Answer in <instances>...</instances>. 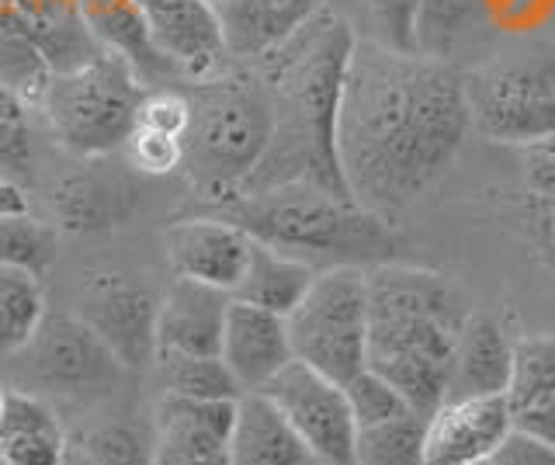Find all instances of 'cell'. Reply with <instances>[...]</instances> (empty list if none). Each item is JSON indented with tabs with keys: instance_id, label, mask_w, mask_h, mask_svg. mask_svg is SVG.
Here are the masks:
<instances>
[{
	"instance_id": "6da1fadb",
	"label": "cell",
	"mask_w": 555,
	"mask_h": 465,
	"mask_svg": "<svg viewBox=\"0 0 555 465\" xmlns=\"http://www.w3.org/2000/svg\"><path fill=\"white\" fill-rule=\"evenodd\" d=\"M473 129L465 74L444 56L358 39L344 74L337 164L361 209L396 219L438 184Z\"/></svg>"
},
{
	"instance_id": "7a4b0ae2",
	"label": "cell",
	"mask_w": 555,
	"mask_h": 465,
	"mask_svg": "<svg viewBox=\"0 0 555 465\" xmlns=\"http://www.w3.org/2000/svg\"><path fill=\"white\" fill-rule=\"evenodd\" d=\"M354 42L351 22L323 4L288 39L250 63L268 83L274 132L264 160L240 195L295 181L347 195L337 164V115Z\"/></svg>"
},
{
	"instance_id": "3957f363",
	"label": "cell",
	"mask_w": 555,
	"mask_h": 465,
	"mask_svg": "<svg viewBox=\"0 0 555 465\" xmlns=\"http://www.w3.org/2000/svg\"><path fill=\"white\" fill-rule=\"evenodd\" d=\"M369 288V369L430 417L444 403L451 361L465 331L468 299L444 274L382 261L364 268Z\"/></svg>"
},
{
	"instance_id": "277c9868",
	"label": "cell",
	"mask_w": 555,
	"mask_h": 465,
	"mask_svg": "<svg viewBox=\"0 0 555 465\" xmlns=\"http://www.w3.org/2000/svg\"><path fill=\"white\" fill-rule=\"evenodd\" d=\"M216 212L247 230L260 244L299 257L317 271L337 264L372 268L396 261L399 247L389 219L309 181L236 195L216 205Z\"/></svg>"
},
{
	"instance_id": "5b68a950",
	"label": "cell",
	"mask_w": 555,
	"mask_h": 465,
	"mask_svg": "<svg viewBox=\"0 0 555 465\" xmlns=\"http://www.w3.org/2000/svg\"><path fill=\"white\" fill-rule=\"evenodd\" d=\"M191 126L184 135V175L202 202H230L264 160L274 132L268 83L250 63L191 80Z\"/></svg>"
},
{
	"instance_id": "8992f818",
	"label": "cell",
	"mask_w": 555,
	"mask_h": 465,
	"mask_svg": "<svg viewBox=\"0 0 555 465\" xmlns=\"http://www.w3.org/2000/svg\"><path fill=\"white\" fill-rule=\"evenodd\" d=\"M146 91L150 88L132 70V63L98 49L74 70H56L49 77L39 108L63 150L83 160H98L129 140Z\"/></svg>"
},
{
	"instance_id": "52a82bcc",
	"label": "cell",
	"mask_w": 555,
	"mask_h": 465,
	"mask_svg": "<svg viewBox=\"0 0 555 465\" xmlns=\"http://www.w3.org/2000/svg\"><path fill=\"white\" fill-rule=\"evenodd\" d=\"M292 354L309 369L347 383L369 369V288L364 268L337 264L317 271L302 302L285 317Z\"/></svg>"
},
{
	"instance_id": "ba28073f",
	"label": "cell",
	"mask_w": 555,
	"mask_h": 465,
	"mask_svg": "<svg viewBox=\"0 0 555 465\" xmlns=\"http://www.w3.org/2000/svg\"><path fill=\"white\" fill-rule=\"evenodd\" d=\"M473 129L507 146L555 135V46L496 56L465 74Z\"/></svg>"
},
{
	"instance_id": "9c48e42d",
	"label": "cell",
	"mask_w": 555,
	"mask_h": 465,
	"mask_svg": "<svg viewBox=\"0 0 555 465\" xmlns=\"http://www.w3.org/2000/svg\"><path fill=\"white\" fill-rule=\"evenodd\" d=\"M74 313L108 344L126 369H150L156 358V313L160 296L132 271H87Z\"/></svg>"
},
{
	"instance_id": "30bf717a",
	"label": "cell",
	"mask_w": 555,
	"mask_h": 465,
	"mask_svg": "<svg viewBox=\"0 0 555 465\" xmlns=\"http://www.w3.org/2000/svg\"><path fill=\"white\" fill-rule=\"evenodd\" d=\"M268 400L285 413L295 435L317 455L320 465H354L358 424L347 392L330 375L309 369L306 361L292 358L264 389Z\"/></svg>"
},
{
	"instance_id": "8fae6325",
	"label": "cell",
	"mask_w": 555,
	"mask_h": 465,
	"mask_svg": "<svg viewBox=\"0 0 555 465\" xmlns=\"http://www.w3.org/2000/svg\"><path fill=\"white\" fill-rule=\"evenodd\" d=\"M25 351L39 386L66 396L104 392L126 369L77 313H49Z\"/></svg>"
},
{
	"instance_id": "7c38bea8",
	"label": "cell",
	"mask_w": 555,
	"mask_h": 465,
	"mask_svg": "<svg viewBox=\"0 0 555 465\" xmlns=\"http://www.w3.org/2000/svg\"><path fill=\"white\" fill-rule=\"evenodd\" d=\"M139 11L153 49L178 70V77L205 80L236 63L208 0H139Z\"/></svg>"
},
{
	"instance_id": "4fadbf2b",
	"label": "cell",
	"mask_w": 555,
	"mask_h": 465,
	"mask_svg": "<svg viewBox=\"0 0 555 465\" xmlns=\"http://www.w3.org/2000/svg\"><path fill=\"white\" fill-rule=\"evenodd\" d=\"M250 244L254 236L219 212L173 219L164 230V254L170 271L178 279L212 285L230 292V296L243 279V268H247Z\"/></svg>"
},
{
	"instance_id": "5bb4252c",
	"label": "cell",
	"mask_w": 555,
	"mask_h": 465,
	"mask_svg": "<svg viewBox=\"0 0 555 465\" xmlns=\"http://www.w3.org/2000/svg\"><path fill=\"white\" fill-rule=\"evenodd\" d=\"M240 400V396H236ZM236 400L164 396L156 406L150 465H230V430Z\"/></svg>"
},
{
	"instance_id": "9a60e30c",
	"label": "cell",
	"mask_w": 555,
	"mask_h": 465,
	"mask_svg": "<svg viewBox=\"0 0 555 465\" xmlns=\"http://www.w3.org/2000/svg\"><path fill=\"white\" fill-rule=\"evenodd\" d=\"M514 430L507 396H462L444 400L424 427L427 465H476Z\"/></svg>"
},
{
	"instance_id": "2e32d148",
	"label": "cell",
	"mask_w": 555,
	"mask_h": 465,
	"mask_svg": "<svg viewBox=\"0 0 555 465\" xmlns=\"http://www.w3.org/2000/svg\"><path fill=\"white\" fill-rule=\"evenodd\" d=\"M219 358L243 392L264 389L295 358L285 317L271 313V309H260L254 302L230 299Z\"/></svg>"
},
{
	"instance_id": "e0dca14e",
	"label": "cell",
	"mask_w": 555,
	"mask_h": 465,
	"mask_svg": "<svg viewBox=\"0 0 555 465\" xmlns=\"http://www.w3.org/2000/svg\"><path fill=\"white\" fill-rule=\"evenodd\" d=\"M230 299L233 296L222 288L173 279V285L160 296V313H156V351L216 358Z\"/></svg>"
},
{
	"instance_id": "ac0fdd59",
	"label": "cell",
	"mask_w": 555,
	"mask_h": 465,
	"mask_svg": "<svg viewBox=\"0 0 555 465\" xmlns=\"http://www.w3.org/2000/svg\"><path fill=\"white\" fill-rule=\"evenodd\" d=\"M77 14L87 36L101 49L132 63L146 88H170L164 80L178 77V70L153 49L139 0H77Z\"/></svg>"
},
{
	"instance_id": "d6986e66",
	"label": "cell",
	"mask_w": 555,
	"mask_h": 465,
	"mask_svg": "<svg viewBox=\"0 0 555 465\" xmlns=\"http://www.w3.org/2000/svg\"><path fill=\"white\" fill-rule=\"evenodd\" d=\"M507 406L517 430L555 444V334L514 340Z\"/></svg>"
},
{
	"instance_id": "ffe728a7",
	"label": "cell",
	"mask_w": 555,
	"mask_h": 465,
	"mask_svg": "<svg viewBox=\"0 0 555 465\" xmlns=\"http://www.w3.org/2000/svg\"><path fill=\"white\" fill-rule=\"evenodd\" d=\"M230 465H320L264 392H243L230 430Z\"/></svg>"
},
{
	"instance_id": "44dd1931",
	"label": "cell",
	"mask_w": 555,
	"mask_h": 465,
	"mask_svg": "<svg viewBox=\"0 0 555 465\" xmlns=\"http://www.w3.org/2000/svg\"><path fill=\"white\" fill-rule=\"evenodd\" d=\"M216 8L225 46L236 63H254L288 39L326 0H208Z\"/></svg>"
},
{
	"instance_id": "7402d4cb",
	"label": "cell",
	"mask_w": 555,
	"mask_h": 465,
	"mask_svg": "<svg viewBox=\"0 0 555 465\" xmlns=\"http://www.w3.org/2000/svg\"><path fill=\"white\" fill-rule=\"evenodd\" d=\"M511 365H514V340L503 331V323L496 317L473 313L459 337L444 400L507 392Z\"/></svg>"
},
{
	"instance_id": "603a6c76",
	"label": "cell",
	"mask_w": 555,
	"mask_h": 465,
	"mask_svg": "<svg viewBox=\"0 0 555 465\" xmlns=\"http://www.w3.org/2000/svg\"><path fill=\"white\" fill-rule=\"evenodd\" d=\"M132 195L135 188L121 175H108V170L91 167L80 170V175H69L66 181L52 188L49 205L63 230L101 233L112 230L118 219H126Z\"/></svg>"
},
{
	"instance_id": "cb8c5ba5",
	"label": "cell",
	"mask_w": 555,
	"mask_h": 465,
	"mask_svg": "<svg viewBox=\"0 0 555 465\" xmlns=\"http://www.w3.org/2000/svg\"><path fill=\"white\" fill-rule=\"evenodd\" d=\"M0 452L11 465H63L69 438L39 392L8 389V410L0 417Z\"/></svg>"
},
{
	"instance_id": "d4e9b609",
	"label": "cell",
	"mask_w": 555,
	"mask_h": 465,
	"mask_svg": "<svg viewBox=\"0 0 555 465\" xmlns=\"http://www.w3.org/2000/svg\"><path fill=\"white\" fill-rule=\"evenodd\" d=\"M312 279H317V268L312 264L254 240L247 268H243V279L233 288V299L271 309L278 317H288L292 309L302 302Z\"/></svg>"
},
{
	"instance_id": "484cf974",
	"label": "cell",
	"mask_w": 555,
	"mask_h": 465,
	"mask_svg": "<svg viewBox=\"0 0 555 465\" xmlns=\"http://www.w3.org/2000/svg\"><path fill=\"white\" fill-rule=\"evenodd\" d=\"M46 317L42 274L0 264V354H22Z\"/></svg>"
},
{
	"instance_id": "4316f807",
	"label": "cell",
	"mask_w": 555,
	"mask_h": 465,
	"mask_svg": "<svg viewBox=\"0 0 555 465\" xmlns=\"http://www.w3.org/2000/svg\"><path fill=\"white\" fill-rule=\"evenodd\" d=\"M156 378H160L164 396H188V400H236L243 389L230 369L222 365V358L208 354H173L156 351L153 358Z\"/></svg>"
},
{
	"instance_id": "83f0119b",
	"label": "cell",
	"mask_w": 555,
	"mask_h": 465,
	"mask_svg": "<svg viewBox=\"0 0 555 465\" xmlns=\"http://www.w3.org/2000/svg\"><path fill=\"white\" fill-rule=\"evenodd\" d=\"M424 427L427 417L416 410L392 421L361 427L354 438V465H427L424 462Z\"/></svg>"
},
{
	"instance_id": "f1b7e54d",
	"label": "cell",
	"mask_w": 555,
	"mask_h": 465,
	"mask_svg": "<svg viewBox=\"0 0 555 465\" xmlns=\"http://www.w3.org/2000/svg\"><path fill=\"white\" fill-rule=\"evenodd\" d=\"M486 0H424L416 22V46L427 56H444L455 49L479 18H486Z\"/></svg>"
},
{
	"instance_id": "f546056e",
	"label": "cell",
	"mask_w": 555,
	"mask_h": 465,
	"mask_svg": "<svg viewBox=\"0 0 555 465\" xmlns=\"http://www.w3.org/2000/svg\"><path fill=\"white\" fill-rule=\"evenodd\" d=\"M56 230L42 219H31L28 209L0 216V264L46 274V268L56 261Z\"/></svg>"
},
{
	"instance_id": "4dcf8cb0",
	"label": "cell",
	"mask_w": 555,
	"mask_h": 465,
	"mask_svg": "<svg viewBox=\"0 0 555 465\" xmlns=\"http://www.w3.org/2000/svg\"><path fill=\"white\" fill-rule=\"evenodd\" d=\"M35 167V143H31V115L28 101L0 83V178L25 188Z\"/></svg>"
},
{
	"instance_id": "1f68e13d",
	"label": "cell",
	"mask_w": 555,
	"mask_h": 465,
	"mask_svg": "<svg viewBox=\"0 0 555 465\" xmlns=\"http://www.w3.org/2000/svg\"><path fill=\"white\" fill-rule=\"evenodd\" d=\"M49 77H52V66L42 56V49L35 46L25 31L0 28V83L22 94L28 105L31 101L39 105Z\"/></svg>"
},
{
	"instance_id": "d6a6232c",
	"label": "cell",
	"mask_w": 555,
	"mask_h": 465,
	"mask_svg": "<svg viewBox=\"0 0 555 465\" xmlns=\"http://www.w3.org/2000/svg\"><path fill=\"white\" fill-rule=\"evenodd\" d=\"M344 392H347V403H351L358 430L361 427H372V424H382V421H392V417H399V413L413 410L403 400V392H399L389 383V378H382L372 369H361L354 378H347Z\"/></svg>"
},
{
	"instance_id": "836d02e7",
	"label": "cell",
	"mask_w": 555,
	"mask_h": 465,
	"mask_svg": "<svg viewBox=\"0 0 555 465\" xmlns=\"http://www.w3.org/2000/svg\"><path fill=\"white\" fill-rule=\"evenodd\" d=\"M121 153H126L129 167L146 178H167L184 167V140L153 132L146 126H132L129 140L121 143Z\"/></svg>"
},
{
	"instance_id": "e575fe53",
	"label": "cell",
	"mask_w": 555,
	"mask_h": 465,
	"mask_svg": "<svg viewBox=\"0 0 555 465\" xmlns=\"http://www.w3.org/2000/svg\"><path fill=\"white\" fill-rule=\"evenodd\" d=\"M135 126H146L153 132L173 135V140H184L188 126H191V98L181 88H150L143 105H139Z\"/></svg>"
},
{
	"instance_id": "d590c367",
	"label": "cell",
	"mask_w": 555,
	"mask_h": 465,
	"mask_svg": "<svg viewBox=\"0 0 555 465\" xmlns=\"http://www.w3.org/2000/svg\"><path fill=\"white\" fill-rule=\"evenodd\" d=\"M421 4L424 0H364V8H369L378 28V42L403 49V53H421V46H416Z\"/></svg>"
},
{
	"instance_id": "8d00e7d4",
	"label": "cell",
	"mask_w": 555,
	"mask_h": 465,
	"mask_svg": "<svg viewBox=\"0 0 555 465\" xmlns=\"http://www.w3.org/2000/svg\"><path fill=\"white\" fill-rule=\"evenodd\" d=\"M486 465H555V444L514 427L511 435L493 448V455L486 458Z\"/></svg>"
},
{
	"instance_id": "74e56055",
	"label": "cell",
	"mask_w": 555,
	"mask_h": 465,
	"mask_svg": "<svg viewBox=\"0 0 555 465\" xmlns=\"http://www.w3.org/2000/svg\"><path fill=\"white\" fill-rule=\"evenodd\" d=\"M555 11V0H486V18L503 31H531Z\"/></svg>"
},
{
	"instance_id": "f35d334b",
	"label": "cell",
	"mask_w": 555,
	"mask_h": 465,
	"mask_svg": "<svg viewBox=\"0 0 555 465\" xmlns=\"http://www.w3.org/2000/svg\"><path fill=\"white\" fill-rule=\"evenodd\" d=\"M520 157H525V192L555 198V135L520 146Z\"/></svg>"
},
{
	"instance_id": "ab89813d",
	"label": "cell",
	"mask_w": 555,
	"mask_h": 465,
	"mask_svg": "<svg viewBox=\"0 0 555 465\" xmlns=\"http://www.w3.org/2000/svg\"><path fill=\"white\" fill-rule=\"evenodd\" d=\"M25 209H28L25 188H17L14 181L0 178V216H4V212H25Z\"/></svg>"
},
{
	"instance_id": "60d3db41",
	"label": "cell",
	"mask_w": 555,
	"mask_h": 465,
	"mask_svg": "<svg viewBox=\"0 0 555 465\" xmlns=\"http://www.w3.org/2000/svg\"><path fill=\"white\" fill-rule=\"evenodd\" d=\"M63 465H112V462H104V458H98L94 452H87V448H83V444H77V441H69V452H66Z\"/></svg>"
},
{
	"instance_id": "b9f144b4",
	"label": "cell",
	"mask_w": 555,
	"mask_h": 465,
	"mask_svg": "<svg viewBox=\"0 0 555 465\" xmlns=\"http://www.w3.org/2000/svg\"><path fill=\"white\" fill-rule=\"evenodd\" d=\"M4 410H8V389L0 386V417H4Z\"/></svg>"
},
{
	"instance_id": "7bdbcfd3",
	"label": "cell",
	"mask_w": 555,
	"mask_h": 465,
	"mask_svg": "<svg viewBox=\"0 0 555 465\" xmlns=\"http://www.w3.org/2000/svg\"><path fill=\"white\" fill-rule=\"evenodd\" d=\"M0 465H11V462H8V455H4V452H0Z\"/></svg>"
},
{
	"instance_id": "ee69618b",
	"label": "cell",
	"mask_w": 555,
	"mask_h": 465,
	"mask_svg": "<svg viewBox=\"0 0 555 465\" xmlns=\"http://www.w3.org/2000/svg\"><path fill=\"white\" fill-rule=\"evenodd\" d=\"M476 465H486V462H476Z\"/></svg>"
}]
</instances>
